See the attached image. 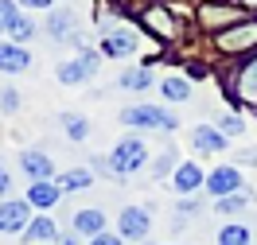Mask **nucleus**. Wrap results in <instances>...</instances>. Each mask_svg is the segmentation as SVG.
Masks as SVG:
<instances>
[{"instance_id":"7c9ffc66","label":"nucleus","mask_w":257,"mask_h":245,"mask_svg":"<svg viewBox=\"0 0 257 245\" xmlns=\"http://www.w3.org/2000/svg\"><path fill=\"white\" fill-rule=\"evenodd\" d=\"M195 210H199V198H179L176 214H183V218H187V214H195Z\"/></svg>"},{"instance_id":"39448f33","label":"nucleus","mask_w":257,"mask_h":245,"mask_svg":"<svg viewBox=\"0 0 257 245\" xmlns=\"http://www.w3.org/2000/svg\"><path fill=\"white\" fill-rule=\"evenodd\" d=\"M218 47H222V51H230V55H238V51L257 47V20H245V24H234V28L218 32Z\"/></svg>"},{"instance_id":"c9c22d12","label":"nucleus","mask_w":257,"mask_h":245,"mask_svg":"<svg viewBox=\"0 0 257 245\" xmlns=\"http://www.w3.org/2000/svg\"><path fill=\"white\" fill-rule=\"evenodd\" d=\"M241 4H249V8H257V0H241Z\"/></svg>"},{"instance_id":"9d476101","label":"nucleus","mask_w":257,"mask_h":245,"mask_svg":"<svg viewBox=\"0 0 257 245\" xmlns=\"http://www.w3.org/2000/svg\"><path fill=\"white\" fill-rule=\"evenodd\" d=\"M238 20H241V12L234 4H214V0H210V4L199 8V24H203V28H222L226 32V28H234Z\"/></svg>"},{"instance_id":"e433bc0d","label":"nucleus","mask_w":257,"mask_h":245,"mask_svg":"<svg viewBox=\"0 0 257 245\" xmlns=\"http://www.w3.org/2000/svg\"><path fill=\"white\" fill-rule=\"evenodd\" d=\"M0 32H4V28H0Z\"/></svg>"},{"instance_id":"412c9836","label":"nucleus","mask_w":257,"mask_h":245,"mask_svg":"<svg viewBox=\"0 0 257 245\" xmlns=\"http://www.w3.org/2000/svg\"><path fill=\"white\" fill-rule=\"evenodd\" d=\"M160 94H164L168 101H187V98H191V82L179 78V74H168V78H164V86H160Z\"/></svg>"},{"instance_id":"f704fd0d","label":"nucleus","mask_w":257,"mask_h":245,"mask_svg":"<svg viewBox=\"0 0 257 245\" xmlns=\"http://www.w3.org/2000/svg\"><path fill=\"white\" fill-rule=\"evenodd\" d=\"M59 245H78V241H74V237H63V241H59Z\"/></svg>"},{"instance_id":"aec40b11","label":"nucleus","mask_w":257,"mask_h":245,"mask_svg":"<svg viewBox=\"0 0 257 245\" xmlns=\"http://www.w3.org/2000/svg\"><path fill=\"white\" fill-rule=\"evenodd\" d=\"M152 86V70L148 66H128L125 74H121V90H133V94H141Z\"/></svg>"},{"instance_id":"ddd939ff","label":"nucleus","mask_w":257,"mask_h":245,"mask_svg":"<svg viewBox=\"0 0 257 245\" xmlns=\"http://www.w3.org/2000/svg\"><path fill=\"white\" fill-rule=\"evenodd\" d=\"M20 167H24V175L28 179H51L55 175V167H51V156L47 152H39V148H24L20 152Z\"/></svg>"},{"instance_id":"2eb2a0df","label":"nucleus","mask_w":257,"mask_h":245,"mask_svg":"<svg viewBox=\"0 0 257 245\" xmlns=\"http://www.w3.org/2000/svg\"><path fill=\"white\" fill-rule=\"evenodd\" d=\"M172 187H176L179 195H195L203 187V167L199 163H179L176 175H172Z\"/></svg>"},{"instance_id":"423d86ee","label":"nucleus","mask_w":257,"mask_h":245,"mask_svg":"<svg viewBox=\"0 0 257 245\" xmlns=\"http://www.w3.org/2000/svg\"><path fill=\"white\" fill-rule=\"evenodd\" d=\"M32 222V206L24 198H0V233H20Z\"/></svg>"},{"instance_id":"f8f14e48","label":"nucleus","mask_w":257,"mask_h":245,"mask_svg":"<svg viewBox=\"0 0 257 245\" xmlns=\"http://www.w3.org/2000/svg\"><path fill=\"white\" fill-rule=\"evenodd\" d=\"M32 70V51L20 47V43H0V74H24Z\"/></svg>"},{"instance_id":"72a5a7b5","label":"nucleus","mask_w":257,"mask_h":245,"mask_svg":"<svg viewBox=\"0 0 257 245\" xmlns=\"http://www.w3.org/2000/svg\"><path fill=\"white\" fill-rule=\"evenodd\" d=\"M20 8H55V0H16Z\"/></svg>"},{"instance_id":"f03ea898","label":"nucleus","mask_w":257,"mask_h":245,"mask_svg":"<svg viewBox=\"0 0 257 245\" xmlns=\"http://www.w3.org/2000/svg\"><path fill=\"white\" fill-rule=\"evenodd\" d=\"M97 66H101V55L82 47L74 59H63V63L55 66V78L63 82V86H82V82H90L97 74Z\"/></svg>"},{"instance_id":"f3484780","label":"nucleus","mask_w":257,"mask_h":245,"mask_svg":"<svg viewBox=\"0 0 257 245\" xmlns=\"http://www.w3.org/2000/svg\"><path fill=\"white\" fill-rule=\"evenodd\" d=\"M105 229V214L97 210V206H86V210L74 214V233H82V237H97Z\"/></svg>"},{"instance_id":"0eeeda50","label":"nucleus","mask_w":257,"mask_h":245,"mask_svg":"<svg viewBox=\"0 0 257 245\" xmlns=\"http://www.w3.org/2000/svg\"><path fill=\"white\" fill-rule=\"evenodd\" d=\"M43 28H47V35L55 43H70L78 35V16H74V8H51Z\"/></svg>"},{"instance_id":"6ab92c4d","label":"nucleus","mask_w":257,"mask_h":245,"mask_svg":"<svg viewBox=\"0 0 257 245\" xmlns=\"http://www.w3.org/2000/svg\"><path fill=\"white\" fill-rule=\"evenodd\" d=\"M24 233H28V241H39V245H51L55 237H59V229H55V222H51V218H32Z\"/></svg>"},{"instance_id":"473e14b6","label":"nucleus","mask_w":257,"mask_h":245,"mask_svg":"<svg viewBox=\"0 0 257 245\" xmlns=\"http://www.w3.org/2000/svg\"><path fill=\"white\" fill-rule=\"evenodd\" d=\"M8 191H12V175H8V167L0 163V198H8Z\"/></svg>"},{"instance_id":"1a4fd4ad","label":"nucleus","mask_w":257,"mask_h":245,"mask_svg":"<svg viewBox=\"0 0 257 245\" xmlns=\"http://www.w3.org/2000/svg\"><path fill=\"white\" fill-rule=\"evenodd\" d=\"M148 226H152V218H148L145 206H125V210H121V218H117L121 237H133V241L148 237Z\"/></svg>"},{"instance_id":"f257e3e1","label":"nucleus","mask_w":257,"mask_h":245,"mask_svg":"<svg viewBox=\"0 0 257 245\" xmlns=\"http://www.w3.org/2000/svg\"><path fill=\"white\" fill-rule=\"evenodd\" d=\"M148 160V148L141 136H125L121 144L109 152V171L117 175V179H125V175H133V171H141Z\"/></svg>"},{"instance_id":"20e7f679","label":"nucleus","mask_w":257,"mask_h":245,"mask_svg":"<svg viewBox=\"0 0 257 245\" xmlns=\"http://www.w3.org/2000/svg\"><path fill=\"white\" fill-rule=\"evenodd\" d=\"M137 47H141V35L133 28H105L101 32V55H109V59H125Z\"/></svg>"},{"instance_id":"9b49d317","label":"nucleus","mask_w":257,"mask_h":245,"mask_svg":"<svg viewBox=\"0 0 257 245\" xmlns=\"http://www.w3.org/2000/svg\"><path fill=\"white\" fill-rule=\"evenodd\" d=\"M203 187H207L214 198H226V195H234V191H241V171L238 167H214Z\"/></svg>"},{"instance_id":"c756f323","label":"nucleus","mask_w":257,"mask_h":245,"mask_svg":"<svg viewBox=\"0 0 257 245\" xmlns=\"http://www.w3.org/2000/svg\"><path fill=\"white\" fill-rule=\"evenodd\" d=\"M241 90H245V94H257V59H249V66H245V74H241Z\"/></svg>"},{"instance_id":"5701e85b","label":"nucleus","mask_w":257,"mask_h":245,"mask_svg":"<svg viewBox=\"0 0 257 245\" xmlns=\"http://www.w3.org/2000/svg\"><path fill=\"white\" fill-rule=\"evenodd\" d=\"M218 245H253L249 241V226H222L218 229Z\"/></svg>"},{"instance_id":"bb28decb","label":"nucleus","mask_w":257,"mask_h":245,"mask_svg":"<svg viewBox=\"0 0 257 245\" xmlns=\"http://www.w3.org/2000/svg\"><path fill=\"white\" fill-rule=\"evenodd\" d=\"M218 132H222V136H241V132H245V121H241L238 113H226L222 121H218Z\"/></svg>"},{"instance_id":"4468645a","label":"nucleus","mask_w":257,"mask_h":245,"mask_svg":"<svg viewBox=\"0 0 257 245\" xmlns=\"http://www.w3.org/2000/svg\"><path fill=\"white\" fill-rule=\"evenodd\" d=\"M63 198V191H59V183H51V179H35V183H28V206H39V210H51L55 202Z\"/></svg>"},{"instance_id":"a878e982","label":"nucleus","mask_w":257,"mask_h":245,"mask_svg":"<svg viewBox=\"0 0 257 245\" xmlns=\"http://www.w3.org/2000/svg\"><path fill=\"white\" fill-rule=\"evenodd\" d=\"M20 16H24V8H20L16 0H0V28H4V32H8Z\"/></svg>"},{"instance_id":"7ed1b4c3","label":"nucleus","mask_w":257,"mask_h":245,"mask_svg":"<svg viewBox=\"0 0 257 245\" xmlns=\"http://www.w3.org/2000/svg\"><path fill=\"white\" fill-rule=\"evenodd\" d=\"M121 121L133 125V129H160V132H176V125H179L168 109H156V105H128L121 113Z\"/></svg>"},{"instance_id":"6e6552de","label":"nucleus","mask_w":257,"mask_h":245,"mask_svg":"<svg viewBox=\"0 0 257 245\" xmlns=\"http://www.w3.org/2000/svg\"><path fill=\"white\" fill-rule=\"evenodd\" d=\"M141 24H145V28L156 35V39H176V32H179L176 16H172L164 4H148L145 12H141Z\"/></svg>"},{"instance_id":"c85d7f7f","label":"nucleus","mask_w":257,"mask_h":245,"mask_svg":"<svg viewBox=\"0 0 257 245\" xmlns=\"http://www.w3.org/2000/svg\"><path fill=\"white\" fill-rule=\"evenodd\" d=\"M172 167H176V148H168V152H164L160 160L152 163V175H156V179H164V175H168Z\"/></svg>"},{"instance_id":"cd10ccee","label":"nucleus","mask_w":257,"mask_h":245,"mask_svg":"<svg viewBox=\"0 0 257 245\" xmlns=\"http://www.w3.org/2000/svg\"><path fill=\"white\" fill-rule=\"evenodd\" d=\"M0 109H4V113H16L20 109V90L16 86H4V90H0Z\"/></svg>"},{"instance_id":"a211bd4d","label":"nucleus","mask_w":257,"mask_h":245,"mask_svg":"<svg viewBox=\"0 0 257 245\" xmlns=\"http://www.w3.org/2000/svg\"><path fill=\"white\" fill-rule=\"evenodd\" d=\"M55 183H59L63 195H70V191H86V187H94V171H90V167H70V171H63Z\"/></svg>"},{"instance_id":"dca6fc26","label":"nucleus","mask_w":257,"mask_h":245,"mask_svg":"<svg viewBox=\"0 0 257 245\" xmlns=\"http://www.w3.org/2000/svg\"><path fill=\"white\" fill-rule=\"evenodd\" d=\"M191 144L203 152V156H214V152H226V136L218 129H210V125H199L191 132Z\"/></svg>"},{"instance_id":"2f4dec72","label":"nucleus","mask_w":257,"mask_h":245,"mask_svg":"<svg viewBox=\"0 0 257 245\" xmlns=\"http://www.w3.org/2000/svg\"><path fill=\"white\" fill-rule=\"evenodd\" d=\"M90 245H121V237H117V233H105V229H101L97 237H90Z\"/></svg>"},{"instance_id":"4be33fe9","label":"nucleus","mask_w":257,"mask_h":245,"mask_svg":"<svg viewBox=\"0 0 257 245\" xmlns=\"http://www.w3.org/2000/svg\"><path fill=\"white\" fill-rule=\"evenodd\" d=\"M59 125H63V132L70 136V140H86V136H90V121H86L82 113H63Z\"/></svg>"},{"instance_id":"b1692460","label":"nucleus","mask_w":257,"mask_h":245,"mask_svg":"<svg viewBox=\"0 0 257 245\" xmlns=\"http://www.w3.org/2000/svg\"><path fill=\"white\" fill-rule=\"evenodd\" d=\"M8 39H12V43H20V47H24L28 39H35V24H32V16H20L16 24L8 28Z\"/></svg>"},{"instance_id":"393cba45","label":"nucleus","mask_w":257,"mask_h":245,"mask_svg":"<svg viewBox=\"0 0 257 245\" xmlns=\"http://www.w3.org/2000/svg\"><path fill=\"white\" fill-rule=\"evenodd\" d=\"M245 206H249V195H245V191H234V195L218 198V214H238V210H245Z\"/></svg>"}]
</instances>
